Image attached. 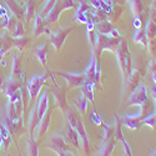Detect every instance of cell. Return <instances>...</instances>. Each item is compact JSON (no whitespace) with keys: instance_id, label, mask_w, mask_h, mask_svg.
Here are the masks:
<instances>
[{"instance_id":"cell-1","label":"cell","mask_w":156,"mask_h":156,"mask_svg":"<svg viewBox=\"0 0 156 156\" xmlns=\"http://www.w3.org/2000/svg\"><path fill=\"white\" fill-rule=\"evenodd\" d=\"M115 54L118 56L119 64H120V69L122 73L124 79L126 80L127 76L131 73V56H130V51L127 48V41L125 39H121V41L115 49Z\"/></svg>"},{"instance_id":"cell-2","label":"cell","mask_w":156,"mask_h":156,"mask_svg":"<svg viewBox=\"0 0 156 156\" xmlns=\"http://www.w3.org/2000/svg\"><path fill=\"white\" fill-rule=\"evenodd\" d=\"M121 41V37H109L104 34H98L96 35V43H95V46H94V56L96 58V60H99L100 58V54L102 50H111V51H115L116 46L119 45V43Z\"/></svg>"},{"instance_id":"cell-3","label":"cell","mask_w":156,"mask_h":156,"mask_svg":"<svg viewBox=\"0 0 156 156\" xmlns=\"http://www.w3.org/2000/svg\"><path fill=\"white\" fill-rule=\"evenodd\" d=\"M46 147L54 150L59 156H65V155H73L71 151H69V146L66 145V141H65L61 136L59 135H53L50 137Z\"/></svg>"},{"instance_id":"cell-4","label":"cell","mask_w":156,"mask_h":156,"mask_svg":"<svg viewBox=\"0 0 156 156\" xmlns=\"http://www.w3.org/2000/svg\"><path fill=\"white\" fill-rule=\"evenodd\" d=\"M147 100V90L146 86L144 84H139L134 90H133V94L129 98V106L131 105H141Z\"/></svg>"},{"instance_id":"cell-5","label":"cell","mask_w":156,"mask_h":156,"mask_svg":"<svg viewBox=\"0 0 156 156\" xmlns=\"http://www.w3.org/2000/svg\"><path fill=\"white\" fill-rule=\"evenodd\" d=\"M73 30V28H64L59 29L58 31H49V37H50V43L53 44V46L56 50H60L62 48V44L66 39L68 34Z\"/></svg>"},{"instance_id":"cell-6","label":"cell","mask_w":156,"mask_h":156,"mask_svg":"<svg viewBox=\"0 0 156 156\" xmlns=\"http://www.w3.org/2000/svg\"><path fill=\"white\" fill-rule=\"evenodd\" d=\"M44 84H45V75L44 74L35 75L30 79V81L28 84V91H29V96L31 100L37 96V94L40 93V89L44 86Z\"/></svg>"},{"instance_id":"cell-7","label":"cell","mask_w":156,"mask_h":156,"mask_svg":"<svg viewBox=\"0 0 156 156\" xmlns=\"http://www.w3.org/2000/svg\"><path fill=\"white\" fill-rule=\"evenodd\" d=\"M59 76H62L65 80L68 81L69 87H81V85L85 83L86 76L85 74H69V73H64V71H58L55 73Z\"/></svg>"},{"instance_id":"cell-8","label":"cell","mask_w":156,"mask_h":156,"mask_svg":"<svg viewBox=\"0 0 156 156\" xmlns=\"http://www.w3.org/2000/svg\"><path fill=\"white\" fill-rule=\"evenodd\" d=\"M50 93L53 94V96L55 98V102L56 105L60 108L61 111H66L68 110V104H66V99H65V94L64 91L59 87V86H55L53 89H50Z\"/></svg>"},{"instance_id":"cell-9","label":"cell","mask_w":156,"mask_h":156,"mask_svg":"<svg viewBox=\"0 0 156 156\" xmlns=\"http://www.w3.org/2000/svg\"><path fill=\"white\" fill-rule=\"evenodd\" d=\"M76 130H77V135L80 137V141H81V147L84 150L85 154L89 152V139H87V135H86V131H85V127H84V124L83 121L77 120V124H76Z\"/></svg>"},{"instance_id":"cell-10","label":"cell","mask_w":156,"mask_h":156,"mask_svg":"<svg viewBox=\"0 0 156 156\" xmlns=\"http://www.w3.org/2000/svg\"><path fill=\"white\" fill-rule=\"evenodd\" d=\"M18 89H21L20 79H11V77H9V79L4 83V91H5L6 96L12 95Z\"/></svg>"},{"instance_id":"cell-11","label":"cell","mask_w":156,"mask_h":156,"mask_svg":"<svg viewBox=\"0 0 156 156\" xmlns=\"http://www.w3.org/2000/svg\"><path fill=\"white\" fill-rule=\"evenodd\" d=\"M62 10H64V8H62L61 3H60V2L58 3V2H56L55 5H54V8L51 9V11L45 16V21H46L48 24H50V23H56L58 19H59V16H60V12H61Z\"/></svg>"},{"instance_id":"cell-12","label":"cell","mask_w":156,"mask_h":156,"mask_svg":"<svg viewBox=\"0 0 156 156\" xmlns=\"http://www.w3.org/2000/svg\"><path fill=\"white\" fill-rule=\"evenodd\" d=\"M94 85H95V81L94 80H89L86 79L85 83L81 85V91H83V95L89 100V101H94Z\"/></svg>"},{"instance_id":"cell-13","label":"cell","mask_w":156,"mask_h":156,"mask_svg":"<svg viewBox=\"0 0 156 156\" xmlns=\"http://www.w3.org/2000/svg\"><path fill=\"white\" fill-rule=\"evenodd\" d=\"M65 140L69 144H73L76 149H80V142H79V135H77L75 131H74V127L73 126H68L66 131H65Z\"/></svg>"},{"instance_id":"cell-14","label":"cell","mask_w":156,"mask_h":156,"mask_svg":"<svg viewBox=\"0 0 156 156\" xmlns=\"http://www.w3.org/2000/svg\"><path fill=\"white\" fill-rule=\"evenodd\" d=\"M39 121H40V119H39V116H37V111H36V106H35L30 110V115H29V136L34 137V130L39 125Z\"/></svg>"},{"instance_id":"cell-15","label":"cell","mask_w":156,"mask_h":156,"mask_svg":"<svg viewBox=\"0 0 156 156\" xmlns=\"http://www.w3.org/2000/svg\"><path fill=\"white\" fill-rule=\"evenodd\" d=\"M21 59L19 55L12 56V65H11V79H20L21 76Z\"/></svg>"},{"instance_id":"cell-16","label":"cell","mask_w":156,"mask_h":156,"mask_svg":"<svg viewBox=\"0 0 156 156\" xmlns=\"http://www.w3.org/2000/svg\"><path fill=\"white\" fill-rule=\"evenodd\" d=\"M46 110H48V93H44L40 96V100H39L36 104V111H37L39 119L43 118L44 114L46 112Z\"/></svg>"},{"instance_id":"cell-17","label":"cell","mask_w":156,"mask_h":156,"mask_svg":"<svg viewBox=\"0 0 156 156\" xmlns=\"http://www.w3.org/2000/svg\"><path fill=\"white\" fill-rule=\"evenodd\" d=\"M6 5H8L10 12L14 16H16L18 19L24 18V11H23V9L20 8V5L15 2V0H6Z\"/></svg>"},{"instance_id":"cell-18","label":"cell","mask_w":156,"mask_h":156,"mask_svg":"<svg viewBox=\"0 0 156 156\" xmlns=\"http://www.w3.org/2000/svg\"><path fill=\"white\" fill-rule=\"evenodd\" d=\"M141 120L139 119V116H125L122 119V125L129 127V129H133V130H137L141 125Z\"/></svg>"},{"instance_id":"cell-19","label":"cell","mask_w":156,"mask_h":156,"mask_svg":"<svg viewBox=\"0 0 156 156\" xmlns=\"http://www.w3.org/2000/svg\"><path fill=\"white\" fill-rule=\"evenodd\" d=\"M127 85H129V89L133 90L140 84V73L137 71V70H134V71H131L130 73V75L127 76Z\"/></svg>"},{"instance_id":"cell-20","label":"cell","mask_w":156,"mask_h":156,"mask_svg":"<svg viewBox=\"0 0 156 156\" xmlns=\"http://www.w3.org/2000/svg\"><path fill=\"white\" fill-rule=\"evenodd\" d=\"M44 31H45V27H44V24H43V18H41L40 14H37V15H35L33 33H34L35 36H39V35H41Z\"/></svg>"},{"instance_id":"cell-21","label":"cell","mask_w":156,"mask_h":156,"mask_svg":"<svg viewBox=\"0 0 156 156\" xmlns=\"http://www.w3.org/2000/svg\"><path fill=\"white\" fill-rule=\"evenodd\" d=\"M49 122H50V111L46 110V112L44 114V116L39 121V135H44L46 133V130L49 127Z\"/></svg>"},{"instance_id":"cell-22","label":"cell","mask_w":156,"mask_h":156,"mask_svg":"<svg viewBox=\"0 0 156 156\" xmlns=\"http://www.w3.org/2000/svg\"><path fill=\"white\" fill-rule=\"evenodd\" d=\"M96 29H98V34H110L111 30L114 29L112 25L110 24V21H106V20H101L99 23H96Z\"/></svg>"},{"instance_id":"cell-23","label":"cell","mask_w":156,"mask_h":156,"mask_svg":"<svg viewBox=\"0 0 156 156\" xmlns=\"http://www.w3.org/2000/svg\"><path fill=\"white\" fill-rule=\"evenodd\" d=\"M46 50H48V44H43L41 46H37L35 49V56L44 66H46Z\"/></svg>"},{"instance_id":"cell-24","label":"cell","mask_w":156,"mask_h":156,"mask_svg":"<svg viewBox=\"0 0 156 156\" xmlns=\"http://www.w3.org/2000/svg\"><path fill=\"white\" fill-rule=\"evenodd\" d=\"M87 99L84 96V95H80V96H77L76 99H75V106L79 109V111L81 112V115H85V112H86V108H87Z\"/></svg>"},{"instance_id":"cell-25","label":"cell","mask_w":156,"mask_h":156,"mask_svg":"<svg viewBox=\"0 0 156 156\" xmlns=\"http://www.w3.org/2000/svg\"><path fill=\"white\" fill-rule=\"evenodd\" d=\"M10 131L9 129L5 127L3 124H0V135H2V139H3V144H4V150L6 151L8 147H9V144H10Z\"/></svg>"},{"instance_id":"cell-26","label":"cell","mask_w":156,"mask_h":156,"mask_svg":"<svg viewBox=\"0 0 156 156\" xmlns=\"http://www.w3.org/2000/svg\"><path fill=\"white\" fill-rule=\"evenodd\" d=\"M35 14V5L33 2H29L25 5V10H24V18H25V23H30V20L33 19Z\"/></svg>"},{"instance_id":"cell-27","label":"cell","mask_w":156,"mask_h":156,"mask_svg":"<svg viewBox=\"0 0 156 156\" xmlns=\"http://www.w3.org/2000/svg\"><path fill=\"white\" fill-rule=\"evenodd\" d=\"M130 8H131V11L134 12L135 18H139L141 15L142 10H144V6L141 4V0H130Z\"/></svg>"},{"instance_id":"cell-28","label":"cell","mask_w":156,"mask_h":156,"mask_svg":"<svg viewBox=\"0 0 156 156\" xmlns=\"http://www.w3.org/2000/svg\"><path fill=\"white\" fill-rule=\"evenodd\" d=\"M145 34H146L147 40H151V39L156 37V24L151 19H149L147 21V25L145 28Z\"/></svg>"},{"instance_id":"cell-29","label":"cell","mask_w":156,"mask_h":156,"mask_svg":"<svg viewBox=\"0 0 156 156\" xmlns=\"http://www.w3.org/2000/svg\"><path fill=\"white\" fill-rule=\"evenodd\" d=\"M104 144V146H102V149L100 150V152H99V155H110L112 151H114V147H115V142H114V140L111 139V140H109V141H106V142H102Z\"/></svg>"},{"instance_id":"cell-30","label":"cell","mask_w":156,"mask_h":156,"mask_svg":"<svg viewBox=\"0 0 156 156\" xmlns=\"http://www.w3.org/2000/svg\"><path fill=\"white\" fill-rule=\"evenodd\" d=\"M29 43V39L28 37H24V36H20V37H15L12 39V46L16 48L18 50H23L25 46H27V44Z\"/></svg>"},{"instance_id":"cell-31","label":"cell","mask_w":156,"mask_h":156,"mask_svg":"<svg viewBox=\"0 0 156 156\" xmlns=\"http://www.w3.org/2000/svg\"><path fill=\"white\" fill-rule=\"evenodd\" d=\"M134 41L135 43H141L142 45H146L147 44V37H146L145 30H142L141 28H139L136 34L134 35Z\"/></svg>"},{"instance_id":"cell-32","label":"cell","mask_w":156,"mask_h":156,"mask_svg":"<svg viewBox=\"0 0 156 156\" xmlns=\"http://www.w3.org/2000/svg\"><path fill=\"white\" fill-rule=\"evenodd\" d=\"M58 2V0H46L45 2V4L43 5V8H41V16H46L49 12L51 11V9L54 8V5H55V3Z\"/></svg>"},{"instance_id":"cell-33","label":"cell","mask_w":156,"mask_h":156,"mask_svg":"<svg viewBox=\"0 0 156 156\" xmlns=\"http://www.w3.org/2000/svg\"><path fill=\"white\" fill-rule=\"evenodd\" d=\"M104 136H102V142H106L109 140L112 139V136L115 135V127H110V126H105L104 127Z\"/></svg>"},{"instance_id":"cell-34","label":"cell","mask_w":156,"mask_h":156,"mask_svg":"<svg viewBox=\"0 0 156 156\" xmlns=\"http://www.w3.org/2000/svg\"><path fill=\"white\" fill-rule=\"evenodd\" d=\"M28 151H29V155H37V146H36V142L34 140V137L29 136L28 139Z\"/></svg>"},{"instance_id":"cell-35","label":"cell","mask_w":156,"mask_h":156,"mask_svg":"<svg viewBox=\"0 0 156 156\" xmlns=\"http://www.w3.org/2000/svg\"><path fill=\"white\" fill-rule=\"evenodd\" d=\"M11 34L14 35L15 37H20V36H24V27H23V23L21 21H16L14 29H12Z\"/></svg>"},{"instance_id":"cell-36","label":"cell","mask_w":156,"mask_h":156,"mask_svg":"<svg viewBox=\"0 0 156 156\" xmlns=\"http://www.w3.org/2000/svg\"><path fill=\"white\" fill-rule=\"evenodd\" d=\"M142 124H146L147 126H150L152 129H156V114L149 115L147 118H145L144 120H142Z\"/></svg>"},{"instance_id":"cell-37","label":"cell","mask_w":156,"mask_h":156,"mask_svg":"<svg viewBox=\"0 0 156 156\" xmlns=\"http://www.w3.org/2000/svg\"><path fill=\"white\" fill-rule=\"evenodd\" d=\"M147 48H149L150 54H151L152 56H155V55H156V37L151 39V40H149V45H147Z\"/></svg>"},{"instance_id":"cell-38","label":"cell","mask_w":156,"mask_h":156,"mask_svg":"<svg viewBox=\"0 0 156 156\" xmlns=\"http://www.w3.org/2000/svg\"><path fill=\"white\" fill-rule=\"evenodd\" d=\"M68 120H69V122H70V125H71L73 127H76L77 118L75 116V114H74L73 111H69V112H68Z\"/></svg>"},{"instance_id":"cell-39","label":"cell","mask_w":156,"mask_h":156,"mask_svg":"<svg viewBox=\"0 0 156 156\" xmlns=\"http://www.w3.org/2000/svg\"><path fill=\"white\" fill-rule=\"evenodd\" d=\"M60 3L62 5L64 10L65 9H70V8H75V4L73 3V0H60Z\"/></svg>"},{"instance_id":"cell-40","label":"cell","mask_w":156,"mask_h":156,"mask_svg":"<svg viewBox=\"0 0 156 156\" xmlns=\"http://www.w3.org/2000/svg\"><path fill=\"white\" fill-rule=\"evenodd\" d=\"M121 142H122V146H124V154H125V155H133V154H131V150H130L127 142H126V140L124 139Z\"/></svg>"},{"instance_id":"cell-41","label":"cell","mask_w":156,"mask_h":156,"mask_svg":"<svg viewBox=\"0 0 156 156\" xmlns=\"http://www.w3.org/2000/svg\"><path fill=\"white\" fill-rule=\"evenodd\" d=\"M149 69L151 70V73H156V59H154V60L149 64Z\"/></svg>"},{"instance_id":"cell-42","label":"cell","mask_w":156,"mask_h":156,"mask_svg":"<svg viewBox=\"0 0 156 156\" xmlns=\"http://www.w3.org/2000/svg\"><path fill=\"white\" fill-rule=\"evenodd\" d=\"M150 19L156 24V10L154 8H151V10H150Z\"/></svg>"},{"instance_id":"cell-43","label":"cell","mask_w":156,"mask_h":156,"mask_svg":"<svg viewBox=\"0 0 156 156\" xmlns=\"http://www.w3.org/2000/svg\"><path fill=\"white\" fill-rule=\"evenodd\" d=\"M5 15H8V12H6V10L2 6V5H0V16H2V18H4Z\"/></svg>"},{"instance_id":"cell-44","label":"cell","mask_w":156,"mask_h":156,"mask_svg":"<svg viewBox=\"0 0 156 156\" xmlns=\"http://www.w3.org/2000/svg\"><path fill=\"white\" fill-rule=\"evenodd\" d=\"M3 84H4V81H3V76H2V75H0V87H2V86H3Z\"/></svg>"},{"instance_id":"cell-45","label":"cell","mask_w":156,"mask_h":156,"mask_svg":"<svg viewBox=\"0 0 156 156\" xmlns=\"http://www.w3.org/2000/svg\"><path fill=\"white\" fill-rule=\"evenodd\" d=\"M152 77H154V81L156 84V73H152Z\"/></svg>"},{"instance_id":"cell-46","label":"cell","mask_w":156,"mask_h":156,"mask_svg":"<svg viewBox=\"0 0 156 156\" xmlns=\"http://www.w3.org/2000/svg\"><path fill=\"white\" fill-rule=\"evenodd\" d=\"M3 146V139H2V135H0V149Z\"/></svg>"},{"instance_id":"cell-47","label":"cell","mask_w":156,"mask_h":156,"mask_svg":"<svg viewBox=\"0 0 156 156\" xmlns=\"http://www.w3.org/2000/svg\"><path fill=\"white\" fill-rule=\"evenodd\" d=\"M151 155H156V151H154V152H152V154H151Z\"/></svg>"}]
</instances>
